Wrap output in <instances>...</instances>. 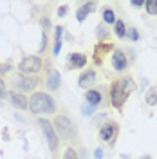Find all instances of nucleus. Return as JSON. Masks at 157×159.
Returning <instances> with one entry per match:
<instances>
[{
    "label": "nucleus",
    "mask_w": 157,
    "mask_h": 159,
    "mask_svg": "<svg viewBox=\"0 0 157 159\" xmlns=\"http://www.w3.org/2000/svg\"><path fill=\"white\" fill-rule=\"evenodd\" d=\"M134 90H136V81H134V78L130 74L119 76L118 80H114L110 83V90H108V94H110V105L121 112L123 107H125V103H127L128 96Z\"/></svg>",
    "instance_id": "nucleus-1"
},
{
    "label": "nucleus",
    "mask_w": 157,
    "mask_h": 159,
    "mask_svg": "<svg viewBox=\"0 0 157 159\" xmlns=\"http://www.w3.org/2000/svg\"><path fill=\"white\" fill-rule=\"evenodd\" d=\"M52 127L58 134L60 141H65L69 147H74V145H79V130L76 127V123L65 116V114H54V118L51 119Z\"/></svg>",
    "instance_id": "nucleus-2"
},
{
    "label": "nucleus",
    "mask_w": 157,
    "mask_h": 159,
    "mask_svg": "<svg viewBox=\"0 0 157 159\" xmlns=\"http://www.w3.org/2000/svg\"><path fill=\"white\" fill-rule=\"evenodd\" d=\"M29 110L34 116H47V114H54L56 112V103L52 96L42 90H34L29 98Z\"/></svg>",
    "instance_id": "nucleus-3"
},
{
    "label": "nucleus",
    "mask_w": 157,
    "mask_h": 159,
    "mask_svg": "<svg viewBox=\"0 0 157 159\" xmlns=\"http://www.w3.org/2000/svg\"><path fill=\"white\" fill-rule=\"evenodd\" d=\"M42 83V78L40 76H25V74H20L16 72L15 76H11V87H13V92H34V89Z\"/></svg>",
    "instance_id": "nucleus-4"
},
{
    "label": "nucleus",
    "mask_w": 157,
    "mask_h": 159,
    "mask_svg": "<svg viewBox=\"0 0 157 159\" xmlns=\"http://www.w3.org/2000/svg\"><path fill=\"white\" fill-rule=\"evenodd\" d=\"M38 127L42 129L43 136H45V141L49 145V150L52 152V156L58 159V152H60V145L61 143H60V138L56 134V130H54V127H52V123L45 118H38Z\"/></svg>",
    "instance_id": "nucleus-5"
},
{
    "label": "nucleus",
    "mask_w": 157,
    "mask_h": 159,
    "mask_svg": "<svg viewBox=\"0 0 157 159\" xmlns=\"http://www.w3.org/2000/svg\"><path fill=\"white\" fill-rule=\"evenodd\" d=\"M98 138H99V141L108 143V147H114L116 141H118V138H119V123L114 121V119H107V121L99 127Z\"/></svg>",
    "instance_id": "nucleus-6"
},
{
    "label": "nucleus",
    "mask_w": 157,
    "mask_h": 159,
    "mask_svg": "<svg viewBox=\"0 0 157 159\" xmlns=\"http://www.w3.org/2000/svg\"><path fill=\"white\" fill-rule=\"evenodd\" d=\"M43 65V60L36 56V54H29V56H24L18 63V72L20 74H25V76H38V72L42 70Z\"/></svg>",
    "instance_id": "nucleus-7"
},
{
    "label": "nucleus",
    "mask_w": 157,
    "mask_h": 159,
    "mask_svg": "<svg viewBox=\"0 0 157 159\" xmlns=\"http://www.w3.org/2000/svg\"><path fill=\"white\" fill-rule=\"evenodd\" d=\"M114 49H116V45H114L112 42H98V43L94 45V51H92V61H94V65H96V67L103 65L107 54L112 52Z\"/></svg>",
    "instance_id": "nucleus-8"
},
{
    "label": "nucleus",
    "mask_w": 157,
    "mask_h": 159,
    "mask_svg": "<svg viewBox=\"0 0 157 159\" xmlns=\"http://www.w3.org/2000/svg\"><path fill=\"white\" fill-rule=\"evenodd\" d=\"M88 61V56L85 52H70L67 56V67L69 69H83Z\"/></svg>",
    "instance_id": "nucleus-9"
},
{
    "label": "nucleus",
    "mask_w": 157,
    "mask_h": 159,
    "mask_svg": "<svg viewBox=\"0 0 157 159\" xmlns=\"http://www.w3.org/2000/svg\"><path fill=\"white\" fill-rule=\"evenodd\" d=\"M96 80H98V74H96V70L94 69H87L83 70L81 74H79V80H78V85L81 89L88 90L92 85H96Z\"/></svg>",
    "instance_id": "nucleus-10"
},
{
    "label": "nucleus",
    "mask_w": 157,
    "mask_h": 159,
    "mask_svg": "<svg viewBox=\"0 0 157 159\" xmlns=\"http://www.w3.org/2000/svg\"><path fill=\"white\" fill-rule=\"evenodd\" d=\"M112 67L118 70V72H123V70L128 69V58H127V54H125V51L114 49V54H112Z\"/></svg>",
    "instance_id": "nucleus-11"
},
{
    "label": "nucleus",
    "mask_w": 157,
    "mask_h": 159,
    "mask_svg": "<svg viewBox=\"0 0 157 159\" xmlns=\"http://www.w3.org/2000/svg\"><path fill=\"white\" fill-rule=\"evenodd\" d=\"M7 98H9V103L15 109H18V110L29 109V98L25 94H20V92H13L11 90L9 94H7Z\"/></svg>",
    "instance_id": "nucleus-12"
},
{
    "label": "nucleus",
    "mask_w": 157,
    "mask_h": 159,
    "mask_svg": "<svg viewBox=\"0 0 157 159\" xmlns=\"http://www.w3.org/2000/svg\"><path fill=\"white\" fill-rule=\"evenodd\" d=\"M45 85H47V89H49V90H58L60 89V85H61V76H60V72L56 69H52V67H51V69L47 70Z\"/></svg>",
    "instance_id": "nucleus-13"
},
{
    "label": "nucleus",
    "mask_w": 157,
    "mask_h": 159,
    "mask_svg": "<svg viewBox=\"0 0 157 159\" xmlns=\"http://www.w3.org/2000/svg\"><path fill=\"white\" fill-rule=\"evenodd\" d=\"M94 9H96V2H87V4H83V6H79L78 11H76V20H78V22H85V18H87Z\"/></svg>",
    "instance_id": "nucleus-14"
},
{
    "label": "nucleus",
    "mask_w": 157,
    "mask_h": 159,
    "mask_svg": "<svg viewBox=\"0 0 157 159\" xmlns=\"http://www.w3.org/2000/svg\"><path fill=\"white\" fill-rule=\"evenodd\" d=\"M85 101H87L88 105H92V107H98V105H101V101H103V94L98 89H88L85 92Z\"/></svg>",
    "instance_id": "nucleus-15"
},
{
    "label": "nucleus",
    "mask_w": 157,
    "mask_h": 159,
    "mask_svg": "<svg viewBox=\"0 0 157 159\" xmlns=\"http://www.w3.org/2000/svg\"><path fill=\"white\" fill-rule=\"evenodd\" d=\"M145 103L150 105V107H157V87H152V89L146 92V96H145Z\"/></svg>",
    "instance_id": "nucleus-16"
},
{
    "label": "nucleus",
    "mask_w": 157,
    "mask_h": 159,
    "mask_svg": "<svg viewBox=\"0 0 157 159\" xmlns=\"http://www.w3.org/2000/svg\"><path fill=\"white\" fill-rule=\"evenodd\" d=\"M114 25H116V27H114L116 36H118V38H125V36H127V25H125V22H123L121 18H118Z\"/></svg>",
    "instance_id": "nucleus-17"
},
{
    "label": "nucleus",
    "mask_w": 157,
    "mask_h": 159,
    "mask_svg": "<svg viewBox=\"0 0 157 159\" xmlns=\"http://www.w3.org/2000/svg\"><path fill=\"white\" fill-rule=\"evenodd\" d=\"M96 36H98V42H108L110 40V33L105 25H101L99 24L98 27H96Z\"/></svg>",
    "instance_id": "nucleus-18"
},
{
    "label": "nucleus",
    "mask_w": 157,
    "mask_h": 159,
    "mask_svg": "<svg viewBox=\"0 0 157 159\" xmlns=\"http://www.w3.org/2000/svg\"><path fill=\"white\" fill-rule=\"evenodd\" d=\"M103 20H105V24H110V25H114L116 24V13L110 9V7H105L103 9Z\"/></svg>",
    "instance_id": "nucleus-19"
},
{
    "label": "nucleus",
    "mask_w": 157,
    "mask_h": 159,
    "mask_svg": "<svg viewBox=\"0 0 157 159\" xmlns=\"http://www.w3.org/2000/svg\"><path fill=\"white\" fill-rule=\"evenodd\" d=\"M145 9L148 15H157V0H145Z\"/></svg>",
    "instance_id": "nucleus-20"
},
{
    "label": "nucleus",
    "mask_w": 157,
    "mask_h": 159,
    "mask_svg": "<svg viewBox=\"0 0 157 159\" xmlns=\"http://www.w3.org/2000/svg\"><path fill=\"white\" fill-rule=\"evenodd\" d=\"M127 36H128L130 40H132V42H137V40H139V33H137V29H136V27H128Z\"/></svg>",
    "instance_id": "nucleus-21"
},
{
    "label": "nucleus",
    "mask_w": 157,
    "mask_h": 159,
    "mask_svg": "<svg viewBox=\"0 0 157 159\" xmlns=\"http://www.w3.org/2000/svg\"><path fill=\"white\" fill-rule=\"evenodd\" d=\"M63 159H79L78 157V152L72 148V147H69V148L65 150V156H63Z\"/></svg>",
    "instance_id": "nucleus-22"
},
{
    "label": "nucleus",
    "mask_w": 157,
    "mask_h": 159,
    "mask_svg": "<svg viewBox=\"0 0 157 159\" xmlns=\"http://www.w3.org/2000/svg\"><path fill=\"white\" fill-rule=\"evenodd\" d=\"M47 49V33L42 31V45H40V52H45Z\"/></svg>",
    "instance_id": "nucleus-23"
},
{
    "label": "nucleus",
    "mask_w": 157,
    "mask_h": 159,
    "mask_svg": "<svg viewBox=\"0 0 157 159\" xmlns=\"http://www.w3.org/2000/svg\"><path fill=\"white\" fill-rule=\"evenodd\" d=\"M94 109H96V107H92V105H83V107H81V112H83V114H85V116H90V114H92V112H94Z\"/></svg>",
    "instance_id": "nucleus-24"
},
{
    "label": "nucleus",
    "mask_w": 157,
    "mask_h": 159,
    "mask_svg": "<svg viewBox=\"0 0 157 159\" xmlns=\"http://www.w3.org/2000/svg\"><path fill=\"white\" fill-rule=\"evenodd\" d=\"M9 70H11V67L7 65V63H0V78H4Z\"/></svg>",
    "instance_id": "nucleus-25"
},
{
    "label": "nucleus",
    "mask_w": 157,
    "mask_h": 159,
    "mask_svg": "<svg viewBox=\"0 0 157 159\" xmlns=\"http://www.w3.org/2000/svg\"><path fill=\"white\" fill-rule=\"evenodd\" d=\"M40 24H42V27H43V33H47V31L51 29V22H49V18H47V16L40 20Z\"/></svg>",
    "instance_id": "nucleus-26"
},
{
    "label": "nucleus",
    "mask_w": 157,
    "mask_h": 159,
    "mask_svg": "<svg viewBox=\"0 0 157 159\" xmlns=\"http://www.w3.org/2000/svg\"><path fill=\"white\" fill-rule=\"evenodd\" d=\"M69 13V6H60L58 7V16H65Z\"/></svg>",
    "instance_id": "nucleus-27"
},
{
    "label": "nucleus",
    "mask_w": 157,
    "mask_h": 159,
    "mask_svg": "<svg viewBox=\"0 0 157 159\" xmlns=\"http://www.w3.org/2000/svg\"><path fill=\"white\" fill-rule=\"evenodd\" d=\"M6 96V81L4 78H0V98H4Z\"/></svg>",
    "instance_id": "nucleus-28"
},
{
    "label": "nucleus",
    "mask_w": 157,
    "mask_h": 159,
    "mask_svg": "<svg viewBox=\"0 0 157 159\" xmlns=\"http://www.w3.org/2000/svg\"><path fill=\"white\" fill-rule=\"evenodd\" d=\"M132 6H134V7H141V6H145V0H134Z\"/></svg>",
    "instance_id": "nucleus-29"
},
{
    "label": "nucleus",
    "mask_w": 157,
    "mask_h": 159,
    "mask_svg": "<svg viewBox=\"0 0 157 159\" xmlns=\"http://www.w3.org/2000/svg\"><path fill=\"white\" fill-rule=\"evenodd\" d=\"M101 157H103V150L98 148V150H96V159H101Z\"/></svg>",
    "instance_id": "nucleus-30"
}]
</instances>
